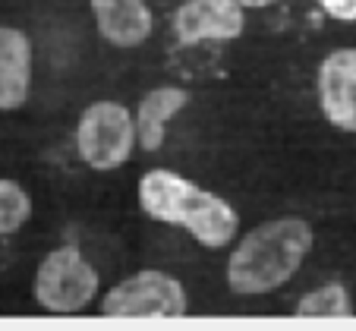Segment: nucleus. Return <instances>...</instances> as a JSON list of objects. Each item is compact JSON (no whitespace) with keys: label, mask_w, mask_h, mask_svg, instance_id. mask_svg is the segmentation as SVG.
<instances>
[{"label":"nucleus","mask_w":356,"mask_h":331,"mask_svg":"<svg viewBox=\"0 0 356 331\" xmlns=\"http://www.w3.org/2000/svg\"><path fill=\"white\" fill-rule=\"evenodd\" d=\"M224 284L234 297H268L300 275L316 250V227L300 215H281L240 230L227 246Z\"/></svg>","instance_id":"obj_1"},{"label":"nucleus","mask_w":356,"mask_h":331,"mask_svg":"<svg viewBox=\"0 0 356 331\" xmlns=\"http://www.w3.org/2000/svg\"><path fill=\"white\" fill-rule=\"evenodd\" d=\"M142 215L177 227L202 250H227L243 230V218L224 196L170 168H152L136 183Z\"/></svg>","instance_id":"obj_2"},{"label":"nucleus","mask_w":356,"mask_h":331,"mask_svg":"<svg viewBox=\"0 0 356 331\" xmlns=\"http://www.w3.org/2000/svg\"><path fill=\"white\" fill-rule=\"evenodd\" d=\"M101 297V275L92 259L73 243H60L38 262L32 275V300L51 316H79Z\"/></svg>","instance_id":"obj_3"},{"label":"nucleus","mask_w":356,"mask_h":331,"mask_svg":"<svg viewBox=\"0 0 356 331\" xmlns=\"http://www.w3.org/2000/svg\"><path fill=\"white\" fill-rule=\"evenodd\" d=\"M73 149L88 170L98 174L120 170L139 149L133 111L114 98L86 104L73 127Z\"/></svg>","instance_id":"obj_4"},{"label":"nucleus","mask_w":356,"mask_h":331,"mask_svg":"<svg viewBox=\"0 0 356 331\" xmlns=\"http://www.w3.org/2000/svg\"><path fill=\"white\" fill-rule=\"evenodd\" d=\"M95 309L104 318H183L189 312V291L170 271L139 268L101 293Z\"/></svg>","instance_id":"obj_5"},{"label":"nucleus","mask_w":356,"mask_h":331,"mask_svg":"<svg viewBox=\"0 0 356 331\" xmlns=\"http://www.w3.org/2000/svg\"><path fill=\"white\" fill-rule=\"evenodd\" d=\"M246 13L240 0H183L170 13V35L177 45H227L243 38Z\"/></svg>","instance_id":"obj_6"},{"label":"nucleus","mask_w":356,"mask_h":331,"mask_svg":"<svg viewBox=\"0 0 356 331\" xmlns=\"http://www.w3.org/2000/svg\"><path fill=\"white\" fill-rule=\"evenodd\" d=\"M316 104L328 127L356 136V47H334L318 60Z\"/></svg>","instance_id":"obj_7"},{"label":"nucleus","mask_w":356,"mask_h":331,"mask_svg":"<svg viewBox=\"0 0 356 331\" xmlns=\"http://www.w3.org/2000/svg\"><path fill=\"white\" fill-rule=\"evenodd\" d=\"M95 32L114 51H136L155 35V10L148 0H88Z\"/></svg>","instance_id":"obj_8"},{"label":"nucleus","mask_w":356,"mask_h":331,"mask_svg":"<svg viewBox=\"0 0 356 331\" xmlns=\"http://www.w3.org/2000/svg\"><path fill=\"white\" fill-rule=\"evenodd\" d=\"M35 45L26 29L0 26V114L22 111L32 98Z\"/></svg>","instance_id":"obj_9"},{"label":"nucleus","mask_w":356,"mask_h":331,"mask_svg":"<svg viewBox=\"0 0 356 331\" xmlns=\"http://www.w3.org/2000/svg\"><path fill=\"white\" fill-rule=\"evenodd\" d=\"M189 102H193V92L183 86H174V82L148 88L133 111L139 152H148V155L161 152L164 142H168L170 120H174L177 114H183V111L189 108Z\"/></svg>","instance_id":"obj_10"},{"label":"nucleus","mask_w":356,"mask_h":331,"mask_svg":"<svg viewBox=\"0 0 356 331\" xmlns=\"http://www.w3.org/2000/svg\"><path fill=\"white\" fill-rule=\"evenodd\" d=\"M356 312L343 281H325L312 291H306L293 306L296 318H350Z\"/></svg>","instance_id":"obj_11"},{"label":"nucleus","mask_w":356,"mask_h":331,"mask_svg":"<svg viewBox=\"0 0 356 331\" xmlns=\"http://www.w3.org/2000/svg\"><path fill=\"white\" fill-rule=\"evenodd\" d=\"M32 193L13 177H0V240L22 234L32 221Z\"/></svg>","instance_id":"obj_12"},{"label":"nucleus","mask_w":356,"mask_h":331,"mask_svg":"<svg viewBox=\"0 0 356 331\" xmlns=\"http://www.w3.org/2000/svg\"><path fill=\"white\" fill-rule=\"evenodd\" d=\"M316 7L334 22H356V0H316Z\"/></svg>","instance_id":"obj_13"},{"label":"nucleus","mask_w":356,"mask_h":331,"mask_svg":"<svg viewBox=\"0 0 356 331\" xmlns=\"http://www.w3.org/2000/svg\"><path fill=\"white\" fill-rule=\"evenodd\" d=\"M246 10H271L275 3H281V0H240Z\"/></svg>","instance_id":"obj_14"}]
</instances>
